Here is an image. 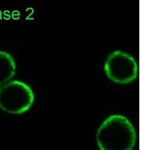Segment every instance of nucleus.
Segmentation results:
<instances>
[{
    "instance_id": "obj_5",
    "label": "nucleus",
    "mask_w": 141,
    "mask_h": 150,
    "mask_svg": "<svg viewBox=\"0 0 141 150\" xmlns=\"http://www.w3.org/2000/svg\"><path fill=\"white\" fill-rule=\"evenodd\" d=\"M0 88H1V86H0Z\"/></svg>"
},
{
    "instance_id": "obj_3",
    "label": "nucleus",
    "mask_w": 141,
    "mask_h": 150,
    "mask_svg": "<svg viewBox=\"0 0 141 150\" xmlns=\"http://www.w3.org/2000/svg\"><path fill=\"white\" fill-rule=\"evenodd\" d=\"M104 71L112 82L127 84L137 79L139 65L132 55L122 50H114L107 56L104 64Z\"/></svg>"
},
{
    "instance_id": "obj_4",
    "label": "nucleus",
    "mask_w": 141,
    "mask_h": 150,
    "mask_svg": "<svg viewBox=\"0 0 141 150\" xmlns=\"http://www.w3.org/2000/svg\"><path fill=\"white\" fill-rule=\"evenodd\" d=\"M16 63L13 57L4 50H0V86L7 83L16 73Z\"/></svg>"
},
{
    "instance_id": "obj_1",
    "label": "nucleus",
    "mask_w": 141,
    "mask_h": 150,
    "mask_svg": "<svg viewBox=\"0 0 141 150\" xmlns=\"http://www.w3.org/2000/svg\"><path fill=\"white\" fill-rule=\"evenodd\" d=\"M100 150H133L137 142V133L132 122L121 114L107 116L96 133Z\"/></svg>"
},
{
    "instance_id": "obj_2",
    "label": "nucleus",
    "mask_w": 141,
    "mask_h": 150,
    "mask_svg": "<svg viewBox=\"0 0 141 150\" xmlns=\"http://www.w3.org/2000/svg\"><path fill=\"white\" fill-rule=\"evenodd\" d=\"M35 95L27 83L12 80L0 88V108L9 114L21 115L32 107Z\"/></svg>"
}]
</instances>
